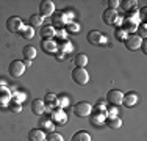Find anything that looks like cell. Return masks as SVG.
<instances>
[{
	"mask_svg": "<svg viewBox=\"0 0 147 141\" xmlns=\"http://www.w3.org/2000/svg\"><path fill=\"white\" fill-rule=\"evenodd\" d=\"M71 141H91V135L88 132H77L72 135V140Z\"/></svg>",
	"mask_w": 147,
	"mask_h": 141,
	"instance_id": "obj_24",
	"label": "cell"
},
{
	"mask_svg": "<svg viewBox=\"0 0 147 141\" xmlns=\"http://www.w3.org/2000/svg\"><path fill=\"white\" fill-rule=\"evenodd\" d=\"M45 141H64L61 133H57V132H50L49 133V136L45 138Z\"/></svg>",
	"mask_w": 147,
	"mask_h": 141,
	"instance_id": "obj_28",
	"label": "cell"
},
{
	"mask_svg": "<svg viewBox=\"0 0 147 141\" xmlns=\"http://www.w3.org/2000/svg\"><path fill=\"white\" fill-rule=\"evenodd\" d=\"M91 111H92V107L85 100L75 104V107H74V115L78 116V118H86V116L91 115Z\"/></svg>",
	"mask_w": 147,
	"mask_h": 141,
	"instance_id": "obj_3",
	"label": "cell"
},
{
	"mask_svg": "<svg viewBox=\"0 0 147 141\" xmlns=\"http://www.w3.org/2000/svg\"><path fill=\"white\" fill-rule=\"evenodd\" d=\"M108 6H110V9H117L121 6V0H110Z\"/></svg>",
	"mask_w": 147,
	"mask_h": 141,
	"instance_id": "obj_32",
	"label": "cell"
},
{
	"mask_svg": "<svg viewBox=\"0 0 147 141\" xmlns=\"http://www.w3.org/2000/svg\"><path fill=\"white\" fill-rule=\"evenodd\" d=\"M102 20L107 25H114V24H117L119 22V14L116 9H105L103 14H102Z\"/></svg>",
	"mask_w": 147,
	"mask_h": 141,
	"instance_id": "obj_8",
	"label": "cell"
},
{
	"mask_svg": "<svg viewBox=\"0 0 147 141\" xmlns=\"http://www.w3.org/2000/svg\"><path fill=\"white\" fill-rule=\"evenodd\" d=\"M74 63H75L77 68H85L86 64H88V56H86L85 54H78L74 58Z\"/></svg>",
	"mask_w": 147,
	"mask_h": 141,
	"instance_id": "obj_23",
	"label": "cell"
},
{
	"mask_svg": "<svg viewBox=\"0 0 147 141\" xmlns=\"http://www.w3.org/2000/svg\"><path fill=\"white\" fill-rule=\"evenodd\" d=\"M22 27H24L22 19L17 17V16H11L6 20V28H8V31H11V33H20Z\"/></svg>",
	"mask_w": 147,
	"mask_h": 141,
	"instance_id": "obj_6",
	"label": "cell"
},
{
	"mask_svg": "<svg viewBox=\"0 0 147 141\" xmlns=\"http://www.w3.org/2000/svg\"><path fill=\"white\" fill-rule=\"evenodd\" d=\"M57 35H58V36H61V38H64V36H66L64 31H57Z\"/></svg>",
	"mask_w": 147,
	"mask_h": 141,
	"instance_id": "obj_40",
	"label": "cell"
},
{
	"mask_svg": "<svg viewBox=\"0 0 147 141\" xmlns=\"http://www.w3.org/2000/svg\"><path fill=\"white\" fill-rule=\"evenodd\" d=\"M64 14L63 13H58V14H55L53 16V24H52V25L53 27H58V25H61V22H64Z\"/></svg>",
	"mask_w": 147,
	"mask_h": 141,
	"instance_id": "obj_30",
	"label": "cell"
},
{
	"mask_svg": "<svg viewBox=\"0 0 147 141\" xmlns=\"http://www.w3.org/2000/svg\"><path fill=\"white\" fill-rule=\"evenodd\" d=\"M141 42H142V39L138 36V35H128L127 39L124 41V44H125V47H127L128 50L135 52V50H138V49L141 47Z\"/></svg>",
	"mask_w": 147,
	"mask_h": 141,
	"instance_id": "obj_7",
	"label": "cell"
},
{
	"mask_svg": "<svg viewBox=\"0 0 147 141\" xmlns=\"http://www.w3.org/2000/svg\"><path fill=\"white\" fill-rule=\"evenodd\" d=\"M24 64H25V68H28V66H31V61H30V60H25V61H24Z\"/></svg>",
	"mask_w": 147,
	"mask_h": 141,
	"instance_id": "obj_39",
	"label": "cell"
},
{
	"mask_svg": "<svg viewBox=\"0 0 147 141\" xmlns=\"http://www.w3.org/2000/svg\"><path fill=\"white\" fill-rule=\"evenodd\" d=\"M114 35H116V38H117L119 41H125V39H127V36H128V33H127V31H125L122 27H121V28H117Z\"/></svg>",
	"mask_w": 147,
	"mask_h": 141,
	"instance_id": "obj_29",
	"label": "cell"
},
{
	"mask_svg": "<svg viewBox=\"0 0 147 141\" xmlns=\"http://www.w3.org/2000/svg\"><path fill=\"white\" fill-rule=\"evenodd\" d=\"M88 42L92 45H105L107 44V36L100 33L99 30H91L88 33Z\"/></svg>",
	"mask_w": 147,
	"mask_h": 141,
	"instance_id": "obj_4",
	"label": "cell"
},
{
	"mask_svg": "<svg viewBox=\"0 0 147 141\" xmlns=\"http://www.w3.org/2000/svg\"><path fill=\"white\" fill-rule=\"evenodd\" d=\"M67 30L71 31V33H78V31H80V25H78V24H69Z\"/></svg>",
	"mask_w": 147,
	"mask_h": 141,
	"instance_id": "obj_33",
	"label": "cell"
},
{
	"mask_svg": "<svg viewBox=\"0 0 147 141\" xmlns=\"http://www.w3.org/2000/svg\"><path fill=\"white\" fill-rule=\"evenodd\" d=\"M42 22H44V17H41L39 14H33V16H30V27L31 28L42 27Z\"/></svg>",
	"mask_w": 147,
	"mask_h": 141,
	"instance_id": "obj_26",
	"label": "cell"
},
{
	"mask_svg": "<svg viewBox=\"0 0 147 141\" xmlns=\"http://www.w3.org/2000/svg\"><path fill=\"white\" fill-rule=\"evenodd\" d=\"M122 99H124V93L119 91V89H111V91H108V94H107V100L113 105H121Z\"/></svg>",
	"mask_w": 147,
	"mask_h": 141,
	"instance_id": "obj_10",
	"label": "cell"
},
{
	"mask_svg": "<svg viewBox=\"0 0 147 141\" xmlns=\"http://www.w3.org/2000/svg\"><path fill=\"white\" fill-rule=\"evenodd\" d=\"M72 80L75 83L85 86V85H88V82H89V72L85 68H75L72 70Z\"/></svg>",
	"mask_w": 147,
	"mask_h": 141,
	"instance_id": "obj_1",
	"label": "cell"
},
{
	"mask_svg": "<svg viewBox=\"0 0 147 141\" xmlns=\"http://www.w3.org/2000/svg\"><path fill=\"white\" fill-rule=\"evenodd\" d=\"M8 72H9V75H11L13 79H19V77H22L24 72H25V64H24V61L14 60V61L9 64Z\"/></svg>",
	"mask_w": 147,
	"mask_h": 141,
	"instance_id": "obj_2",
	"label": "cell"
},
{
	"mask_svg": "<svg viewBox=\"0 0 147 141\" xmlns=\"http://www.w3.org/2000/svg\"><path fill=\"white\" fill-rule=\"evenodd\" d=\"M52 121L53 122H58V124H66L67 122V116H66V113L61 110V108H57V110L52 111Z\"/></svg>",
	"mask_w": 147,
	"mask_h": 141,
	"instance_id": "obj_13",
	"label": "cell"
},
{
	"mask_svg": "<svg viewBox=\"0 0 147 141\" xmlns=\"http://www.w3.org/2000/svg\"><path fill=\"white\" fill-rule=\"evenodd\" d=\"M136 104H138V96H136L135 93H127L124 96V99H122V105H125V107H128V108L135 107Z\"/></svg>",
	"mask_w": 147,
	"mask_h": 141,
	"instance_id": "obj_16",
	"label": "cell"
},
{
	"mask_svg": "<svg viewBox=\"0 0 147 141\" xmlns=\"http://www.w3.org/2000/svg\"><path fill=\"white\" fill-rule=\"evenodd\" d=\"M44 104H49V110L55 105H58V96L57 94H52V93H47L45 94V99H44Z\"/></svg>",
	"mask_w": 147,
	"mask_h": 141,
	"instance_id": "obj_22",
	"label": "cell"
},
{
	"mask_svg": "<svg viewBox=\"0 0 147 141\" xmlns=\"http://www.w3.org/2000/svg\"><path fill=\"white\" fill-rule=\"evenodd\" d=\"M146 11H147V8L144 6V8L141 9V13H139V14H141V16H139V19H141V20H144V19H146Z\"/></svg>",
	"mask_w": 147,
	"mask_h": 141,
	"instance_id": "obj_37",
	"label": "cell"
},
{
	"mask_svg": "<svg viewBox=\"0 0 147 141\" xmlns=\"http://www.w3.org/2000/svg\"><path fill=\"white\" fill-rule=\"evenodd\" d=\"M57 60H58V61L64 60V54H61V52H59V54H57Z\"/></svg>",
	"mask_w": 147,
	"mask_h": 141,
	"instance_id": "obj_38",
	"label": "cell"
},
{
	"mask_svg": "<svg viewBox=\"0 0 147 141\" xmlns=\"http://www.w3.org/2000/svg\"><path fill=\"white\" fill-rule=\"evenodd\" d=\"M55 14V3L52 0H42L39 5V16L41 17H50Z\"/></svg>",
	"mask_w": 147,
	"mask_h": 141,
	"instance_id": "obj_5",
	"label": "cell"
},
{
	"mask_svg": "<svg viewBox=\"0 0 147 141\" xmlns=\"http://www.w3.org/2000/svg\"><path fill=\"white\" fill-rule=\"evenodd\" d=\"M67 102V97H58V107H66V105H69Z\"/></svg>",
	"mask_w": 147,
	"mask_h": 141,
	"instance_id": "obj_35",
	"label": "cell"
},
{
	"mask_svg": "<svg viewBox=\"0 0 147 141\" xmlns=\"http://www.w3.org/2000/svg\"><path fill=\"white\" fill-rule=\"evenodd\" d=\"M11 97H13V93L6 86L0 88V105H8L11 102Z\"/></svg>",
	"mask_w": 147,
	"mask_h": 141,
	"instance_id": "obj_14",
	"label": "cell"
},
{
	"mask_svg": "<svg viewBox=\"0 0 147 141\" xmlns=\"http://www.w3.org/2000/svg\"><path fill=\"white\" fill-rule=\"evenodd\" d=\"M41 36H42L44 39H52V38L57 36V28L53 25H44L41 28Z\"/></svg>",
	"mask_w": 147,
	"mask_h": 141,
	"instance_id": "obj_15",
	"label": "cell"
},
{
	"mask_svg": "<svg viewBox=\"0 0 147 141\" xmlns=\"http://www.w3.org/2000/svg\"><path fill=\"white\" fill-rule=\"evenodd\" d=\"M45 132L42 129H31L28 132V140L30 141H45Z\"/></svg>",
	"mask_w": 147,
	"mask_h": 141,
	"instance_id": "obj_12",
	"label": "cell"
},
{
	"mask_svg": "<svg viewBox=\"0 0 147 141\" xmlns=\"http://www.w3.org/2000/svg\"><path fill=\"white\" fill-rule=\"evenodd\" d=\"M141 49H142V54H147V41H146V39H142V42H141Z\"/></svg>",
	"mask_w": 147,
	"mask_h": 141,
	"instance_id": "obj_36",
	"label": "cell"
},
{
	"mask_svg": "<svg viewBox=\"0 0 147 141\" xmlns=\"http://www.w3.org/2000/svg\"><path fill=\"white\" fill-rule=\"evenodd\" d=\"M20 35H22L24 39H31L34 36V28H31L30 25H24L20 30Z\"/></svg>",
	"mask_w": 147,
	"mask_h": 141,
	"instance_id": "obj_25",
	"label": "cell"
},
{
	"mask_svg": "<svg viewBox=\"0 0 147 141\" xmlns=\"http://www.w3.org/2000/svg\"><path fill=\"white\" fill-rule=\"evenodd\" d=\"M146 28H147L146 24H142V25L139 27V35H141L139 38H141V39H144V38H146V35H147V30H146Z\"/></svg>",
	"mask_w": 147,
	"mask_h": 141,
	"instance_id": "obj_34",
	"label": "cell"
},
{
	"mask_svg": "<svg viewBox=\"0 0 147 141\" xmlns=\"http://www.w3.org/2000/svg\"><path fill=\"white\" fill-rule=\"evenodd\" d=\"M105 122H107V125L110 129H121V125H122V119L117 118V116L116 118H107Z\"/></svg>",
	"mask_w": 147,
	"mask_h": 141,
	"instance_id": "obj_21",
	"label": "cell"
},
{
	"mask_svg": "<svg viewBox=\"0 0 147 141\" xmlns=\"http://www.w3.org/2000/svg\"><path fill=\"white\" fill-rule=\"evenodd\" d=\"M42 50L47 54H55L58 50V44L53 39H44L42 41Z\"/></svg>",
	"mask_w": 147,
	"mask_h": 141,
	"instance_id": "obj_17",
	"label": "cell"
},
{
	"mask_svg": "<svg viewBox=\"0 0 147 141\" xmlns=\"http://www.w3.org/2000/svg\"><path fill=\"white\" fill-rule=\"evenodd\" d=\"M39 125H41V129L49 130V132H53V129H55L53 121H52L50 116H42V118H41V121H39Z\"/></svg>",
	"mask_w": 147,
	"mask_h": 141,
	"instance_id": "obj_18",
	"label": "cell"
},
{
	"mask_svg": "<svg viewBox=\"0 0 147 141\" xmlns=\"http://www.w3.org/2000/svg\"><path fill=\"white\" fill-rule=\"evenodd\" d=\"M22 55H24V58H25V60H30V61H31V60L38 55L36 47H34V45H25L24 50H22Z\"/></svg>",
	"mask_w": 147,
	"mask_h": 141,
	"instance_id": "obj_19",
	"label": "cell"
},
{
	"mask_svg": "<svg viewBox=\"0 0 147 141\" xmlns=\"http://www.w3.org/2000/svg\"><path fill=\"white\" fill-rule=\"evenodd\" d=\"M9 110L11 111H14V113H19L20 110H22V105L19 104V102H16V100H13V102H9Z\"/></svg>",
	"mask_w": 147,
	"mask_h": 141,
	"instance_id": "obj_31",
	"label": "cell"
},
{
	"mask_svg": "<svg viewBox=\"0 0 147 141\" xmlns=\"http://www.w3.org/2000/svg\"><path fill=\"white\" fill-rule=\"evenodd\" d=\"M45 111V104L44 100H41V99H34L33 102H31V113L36 116H42Z\"/></svg>",
	"mask_w": 147,
	"mask_h": 141,
	"instance_id": "obj_11",
	"label": "cell"
},
{
	"mask_svg": "<svg viewBox=\"0 0 147 141\" xmlns=\"http://www.w3.org/2000/svg\"><path fill=\"white\" fill-rule=\"evenodd\" d=\"M107 119V113H99V111H94V115L91 116V122L94 125H102Z\"/></svg>",
	"mask_w": 147,
	"mask_h": 141,
	"instance_id": "obj_20",
	"label": "cell"
},
{
	"mask_svg": "<svg viewBox=\"0 0 147 141\" xmlns=\"http://www.w3.org/2000/svg\"><path fill=\"white\" fill-rule=\"evenodd\" d=\"M121 3H122L124 11H127V13L135 11V9H136V2H135V0H125V2H121Z\"/></svg>",
	"mask_w": 147,
	"mask_h": 141,
	"instance_id": "obj_27",
	"label": "cell"
},
{
	"mask_svg": "<svg viewBox=\"0 0 147 141\" xmlns=\"http://www.w3.org/2000/svg\"><path fill=\"white\" fill-rule=\"evenodd\" d=\"M138 24H139V16H136V14H133V16H127L124 19V30L127 31H135L136 28H138Z\"/></svg>",
	"mask_w": 147,
	"mask_h": 141,
	"instance_id": "obj_9",
	"label": "cell"
}]
</instances>
